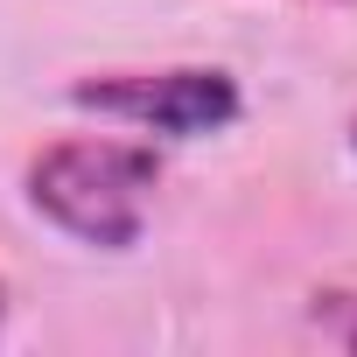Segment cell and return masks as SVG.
<instances>
[{"label":"cell","instance_id":"2","mask_svg":"<svg viewBox=\"0 0 357 357\" xmlns=\"http://www.w3.org/2000/svg\"><path fill=\"white\" fill-rule=\"evenodd\" d=\"M70 98H77L84 112L126 119V126L161 133V140H204V133H218V126L238 119V84H231L225 70H204V63L84 77V84H70Z\"/></svg>","mask_w":357,"mask_h":357},{"label":"cell","instance_id":"4","mask_svg":"<svg viewBox=\"0 0 357 357\" xmlns=\"http://www.w3.org/2000/svg\"><path fill=\"white\" fill-rule=\"evenodd\" d=\"M0 315H8V287H0Z\"/></svg>","mask_w":357,"mask_h":357},{"label":"cell","instance_id":"1","mask_svg":"<svg viewBox=\"0 0 357 357\" xmlns=\"http://www.w3.org/2000/svg\"><path fill=\"white\" fill-rule=\"evenodd\" d=\"M154 190H161V154L140 140H56L29 161V204L56 231L105 252H126L147 231Z\"/></svg>","mask_w":357,"mask_h":357},{"label":"cell","instance_id":"3","mask_svg":"<svg viewBox=\"0 0 357 357\" xmlns=\"http://www.w3.org/2000/svg\"><path fill=\"white\" fill-rule=\"evenodd\" d=\"M308 322H315L329 343L357 350V294H343V287H322V294H315V308H308Z\"/></svg>","mask_w":357,"mask_h":357}]
</instances>
